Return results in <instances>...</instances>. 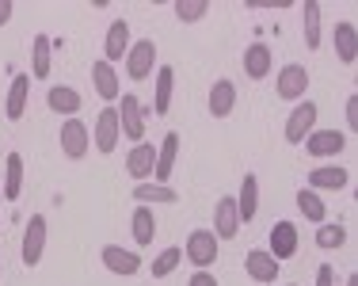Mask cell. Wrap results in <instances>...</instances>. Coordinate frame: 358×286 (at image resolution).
<instances>
[{
  "label": "cell",
  "instance_id": "6da1fadb",
  "mask_svg": "<svg viewBox=\"0 0 358 286\" xmlns=\"http://www.w3.org/2000/svg\"><path fill=\"white\" fill-rule=\"evenodd\" d=\"M46 237H50V222L46 214H31L23 225V245H20V259L23 267H38L46 256Z\"/></svg>",
  "mask_w": 358,
  "mask_h": 286
},
{
  "label": "cell",
  "instance_id": "8fae6325",
  "mask_svg": "<svg viewBox=\"0 0 358 286\" xmlns=\"http://www.w3.org/2000/svg\"><path fill=\"white\" fill-rule=\"evenodd\" d=\"M206 107H210L214 119H229V115L236 111V84L229 77H217L206 92Z\"/></svg>",
  "mask_w": 358,
  "mask_h": 286
},
{
  "label": "cell",
  "instance_id": "5b68a950",
  "mask_svg": "<svg viewBox=\"0 0 358 286\" xmlns=\"http://www.w3.org/2000/svg\"><path fill=\"white\" fill-rule=\"evenodd\" d=\"M183 256L191 259V267H199V271H210V267L217 264V237H214L210 229H191V233H187Z\"/></svg>",
  "mask_w": 358,
  "mask_h": 286
},
{
  "label": "cell",
  "instance_id": "2e32d148",
  "mask_svg": "<svg viewBox=\"0 0 358 286\" xmlns=\"http://www.w3.org/2000/svg\"><path fill=\"white\" fill-rule=\"evenodd\" d=\"M130 23L126 20H110L107 23V38H103V62L118 65L126 57V50H130Z\"/></svg>",
  "mask_w": 358,
  "mask_h": 286
},
{
  "label": "cell",
  "instance_id": "836d02e7",
  "mask_svg": "<svg viewBox=\"0 0 358 286\" xmlns=\"http://www.w3.org/2000/svg\"><path fill=\"white\" fill-rule=\"evenodd\" d=\"M172 12H176L179 23H199V20H206L210 4H206V0H176Z\"/></svg>",
  "mask_w": 358,
  "mask_h": 286
},
{
  "label": "cell",
  "instance_id": "4fadbf2b",
  "mask_svg": "<svg viewBox=\"0 0 358 286\" xmlns=\"http://www.w3.org/2000/svg\"><path fill=\"white\" fill-rule=\"evenodd\" d=\"M305 149H309V157H320V161H328V157H339L347 149V134L339 130H313L309 138L301 141Z\"/></svg>",
  "mask_w": 358,
  "mask_h": 286
},
{
  "label": "cell",
  "instance_id": "d6a6232c",
  "mask_svg": "<svg viewBox=\"0 0 358 286\" xmlns=\"http://www.w3.org/2000/svg\"><path fill=\"white\" fill-rule=\"evenodd\" d=\"M317 245H320L324 252L343 248V245H347V229H343L339 222H324V225H317Z\"/></svg>",
  "mask_w": 358,
  "mask_h": 286
},
{
  "label": "cell",
  "instance_id": "52a82bcc",
  "mask_svg": "<svg viewBox=\"0 0 358 286\" xmlns=\"http://www.w3.org/2000/svg\"><path fill=\"white\" fill-rule=\"evenodd\" d=\"M57 141H62V153L69 157V161H84L92 149V130L84 119H65L62 122V134H57Z\"/></svg>",
  "mask_w": 358,
  "mask_h": 286
},
{
  "label": "cell",
  "instance_id": "9c48e42d",
  "mask_svg": "<svg viewBox=\"0 0 358 286\" xmlns=\"http://www.w3.org/2000/svg\"><path fill=\"white\" fill-rule=\"evenodd\" d=\"M99 259H103V267L110 275H122V279H134V275L141 271V256L134 248H122V245H107L103 252H99Z\"/></svg>",
  "mask_w": 358,
  "mask_h": 286
},
{
  "label": "cell",
  "instance_id": "60d3db41",
  "mask_svg": "<svg viewBox=\"0 0 358 286\" xmlns=\"http://www.w3.org/2000/svg\"><path fill=\"white\" fill-rule=\"evenodd\" d=\"M0 203H4V195H0Z\"/></svg>",
  "mask_w": 358,
  "mask_h": 286
},
{
  "label": "cell",
  "instance_id": "e0dca14e",
  "mask_svg": "<svg viewBox=\"0 0 358 286\" xmlns=\"http://www.w3.org/2000/svg\"><path fill=\"white\" fill-rule=\"evenodd\" d=\"M46 107L54 115H69V119H76V115H80V107H84V96L76 88H69V84H50Z\"/></svg>",
  "mask_w": 358,
  "mask_h": 286
},
{
  "label": "cell",
  "instance_id": "ffe728a7",
  "mask_svg": "<svg viewBox=\"0 0 358 286\" xmlns=\"http://www.w3.org/2000/svg\"><path fill=\"white\" fill-rule=\"evenodd\" d=\"M244 271H248V279H255V283H275L278 279V259L271 256L267 248H252L248 256H244Z\"/></svg>",
  "mask_w": 358,
  "mask_h": 286
},
{
  "label": "cell",
  "instance_id": "f546056e",
  "mask_svg": "<svg viewBox=\"0 0 358 286\" xmlns=\"http://www.w3.org/2000/svg\"><path fill=\"white\" fill-rule=\"evenodd\" d=\"M294 203H297V210H301V217H309L313 225H324V222H328V203H324L317 191L301 187V191H297Z\"/></svg>",
  "mask_w": 358,
  "mask_h": 286
},
{
  "label": "cell",
  "instance_id": "5bb4252c",
  "mask_svg": "<svg viewBox=\"0 0 358 286\" xmlns=\"http://www.w3.org/2000/svg\"><path fill=\"white\" fill-rule=\"evenodd\" d=\"M152 168H157V145L141 141V145H134L130 153H126V176H130L134 183L152 180Z\"/></svg>",
  "mask_w": 358,
  "mask_h": 286
},
{
  "label": "cell",
  "instance_id": "277c9868",
  "mask_svg": "<svg viewBox=\"0 0 358 286\" xmlns=\"http://www.w3.org/2000/svg\"><path fill=\"white\" fill-rule=\"evenodd\" d=\"M275 92L278 99H289V103H301L309 96V69L301 62H289L278 69V80H275Z\"/></svg>",
  "mask_w": 358,
  "mask_h": 286
},
{
  "label": "cell",
  "instance_id": "d6986e66",
  "mask_svg": "<svg viewBox=\"0 0 358 286\" xmlns=\"http://www.w3.org/2000/svg\"><path fill=\"white\" fill-rule=\"evenodd\" d=\"M27 96H31V77H27V73L12 77L8 96H4V119L8 122H20L23 119V111H27Z\"/></svg>",
  "mask_w": 358,
  "mask_h": 286
},
{
  "label": "cell",
  "instance_id": "f1b7e54d",
  "mask_svg": "<svg viewBox=\"0 0 358 286\" xmlns=\"http://www.w3.org/2000/svg\"><path fill=\"white\" fill-rule=\"evenodd\" d=\"M172 88H176V69L172 65H160L157 69V96H152V111L157 115L172 111Z\"/></svg>",
  "mask_w": 358,
  "mask_h": 286
},
{
  "label": "cell",
  "instance_id": "d4e9b609",
  "mask_svg": "<svg viewBox=\"0 0 358 286\" xmlns=\"http://www.w3.org/2000/svg\"><path fill=\"white\" fill-rule=\"evenodd\" d=\"M336 57L343 65H355L358 62V27H355V20L336 23Z\"/></svg>",
  "mask_w": 358,
  "mask_h": 286
},
{
  "label": "cell",
  "instance_id": "83f0119b",
  "mask_svg": "<svg viewBox=\"0 0 358 286\" xmlns=\"http://www.w3.org/2000/svg\"><path fill=\"white\" fill-rule=\"evenodd\" d=\"M50 65H54V38L35 35V42H31V69H35L38 80L50 77Z\"/></svg>",
  "mask_w": 358,
  "mask_h": 286
},
{
  "label": "cell",
  "instance_id": "9a60e30c",
  "mask_svg": "<svg viewBox=\"0 0 358 286\" xmlns=\"http://www.w3.org/2000/svg\"><path fill=\"white\" fill-rule=\"evenodd\" d=\"M271 256L278 259V264H282V259H289V256H297V245H301V241H297V225L294 222H275L271 225Z\"/></svg>",
  "mask_w": 358,
  "mask_h": 286
},
{
  "label": "cell",
  "instance_id": "30bf717a",
  "mask_svg": "<svg viewBox=\"0 0 358 286\" xmlns=\"http://www.w3.org/2000/svg\"><path fill=\"white\" fill-rule=\"evenodd\" d=\"M92 84H96L99 99H107V107L118 103V96H122V80H118V69L110 62H92Z\"/></svg>",
  "mask_w": 358,
  "mask_h": 286
},
{
  "label": "cell",
  "instance_id": "4316f807",
  "mask_svg": "<svg viewBox=\"0 0 358 286\" xmlns=\"http://www.w3.org/2000/svg\"><path fill=\"white\" fill-rule=\"evenodd\" d=\"M23 191V157L20 153H8L4 157V183H0V195L8 199V203H15Z\"/></svg>",
  "mask_w": 358,
  "mask_h": 286
},
{
  "label": "cell",
  "instance_id": "44dd1931",
  "mask_svg": "<svg viewBox=\"0 0 358 286\" xmlns=\"http://www.w3.org/2000/svg\"><path fill=\"white\" fill-rule=\"evenodd\" d=\"M347 183H351V172L339 164H320L309 172V191H317V195L320 191H343Z\"/></svg>",
  "mask_w": 358,
  "mask_h": 286
},
{
  "label": "cell",
  "instance_id": "ba28073f",
  "mask_svg": "<svg viewBox=\"0 0 358 286\" xmlns=\"http://www.w3.org/2000/svg\"><path fill=\"white\" fill-rule=\"evenodd\" d=\"M92 141H96L99 153H115L118 141H122V126H118V107H103V111L96 115V134H92Z\"/></svg>",
  "mask_w": 358,
  "mask_h": 286
},
{
  "label": "cell",
  "instance_id": "ab89813d",
  "mask_svg": "<svg viewBox=\"0 0 358 286\" xmlns=\"http://www.w3.org/2000/svg\"><path fill=\"white\" fill-rule=\"evenodd\" d=\"M0 275H4V259H0Z\"/></svg>",
  "mask_w": 358,
  "mask_h": 286
},
{
  "label": "cell",
  "instance_id": "7c38bea8",
  "mask_svg": "<svg viewBox=\"0 0 358 286\" xmlns=\"http://www.w3.org/2000/svg\"><path fill=\"white\" fill-rule=\"evenodd\" d=\"M214 233L217 241H233L241 233V214H236V199L233 195H221L217 206H214Z\"/></svg>",
  "mask_w": 358,
  "mask_h": 286
},
{
  "label": "cell",
  "instance_id": "484cf974",
  "mask_svg": "<svg viewBox=\"0 0 358 286\" xmlns=\"http://www.w3.org/2000/svg\"><path fill=\"white\" fill-rule=\"evenodd\" d=\"M130 233H134V245L145 248L157 241V214H152V206H138L130 217Z\"/></svg>",
  "mask_w": 358,
  "mask_h": 286
},
{
  "label": "cell",
  "instance_id": "d590c367",
  "mask_svg": "<svg viewBox=\"0 0 358 286\" xmlns=\"http://www.w3.org/2000/svg\"><path fill=\"white\" fill-rule=\"evenodd\" d=\"M187 286H221V283H217V275H210V271H194L191 279H187Z\"/></svg>",
  "mask_w": 358,
  "mask_h": 286
},
{
  "label": "cell",
  "instance_id": "f35d334b",
  "mask_svg": "<svg viewBox=\"0 0 358 286\" xmlns=\"http://www.w3.org/2000/svg\"><path fill=\"white\" fill-rule=\"evenodd\" d=\"M343 286H358V275H347V283Z\"/></svg>",
  "mask_w": 358,
  "mask_h": 286
},
{
  "label": "cell",
  "instance_id": "b9f144b4",
  "mask_svg": "<svg viewBox=\"0 0 358 286\" xmlns=\"http://www.w3.org/2000/svg\"><path fill=\"white\" fill-rule=\"evenodd\" d=\"M289 286H297V283H289Z\"/></svg>",
  "mask_w": 358,
  "mask_h": 286
},
{
  "label": "cell",
  "instance_id": "8992f818",
  "mask_svg": "<svg viewBox=\"0 0 358 286\" xmlns=\"http://www.w3.org/2000/svg\"><path fill=\"white\" fill-rule=\"evenodd\" d=\"M317 115H320V107L313 103V99L294 103V111L286 115V141H289V145H301V141L317 130Z\"/></svg>",
  "mask_w": 358,
  "mask_h": 286
},
{
  "label": "cell",
  "instance_id": "e575fe53",
  "mask_svg": "<svg viewBox=\"0 0 358 286\" xmlns=\"http://www.w3.org/2000/svg\"><path fill=\"white\" fill-rule=\"evenodd\" d=\"M313 286H336V267H331V264H320V267H317V283H313Z\"/></svg>",
  "mask_w": 358,
  "mask_h": 286
},
{
  "label": "cell",
  "instance_id": "7402d4cb",
  "mask_svg": "<svg viewBox=\"0 0 358 286\" xmlns=\"http://www.w3.org/2000/svg\"><path fill=\"white\" fill-rule=\"evenodd\" d=\"M236 214H241V225L244 222H255V214H259V176L248 172L241 180V191H236Z\"/></svg>",
  "mask_w": 358,
  "mask_h": 286
},
{
  "label": "cell",
  "instance_id": "603a6c76",
  "mask_svg": "<svg viewBox=\"0 0 358 286\" xmlns=\"http://www.w3.org/2000/svg\"><path fill=\"white\" fill-rule=\"evenodd\" d=\"M134 199H138L141 206H172V203H179V191L172 183L145 180V183H134Z\"/></svg>",
  "mask_w": 358,
  "mask_h": 286
},
{
  "label": "cell",
  "instance_id": "74e56055",
  "mask_svg": "<svg viewBox=\"0 0 358 286\" xmlns=\"http://www.w3.org/2000/svg\"><path fill=\"white\" fill-rule=\"evenodd\" d=\"M12 12H15V4H12V0H0V27H8Z\"/></svg>",
  "mask_w": 358,
  "mask_h": 286
},
{
  "label": "cell",
  "instance_id": "1f68e13d",
  "mask_svg": "<svg viewBox=\"0 0 358 286\" xmlns=\"http://www.w3.org/2000/svg\"><path fill=\"white\" fill-rule=\"evenodd\" d=\"M301 15H305V46L317 50L320 46V4H317V0L301 4Z\"/></svg>",
  "mask_w": 358,
  "mask_h": 286
},
{
  "label": "cell",
  "instance_id": "ac0fdd59",
  "mask_svg": "<svg viewBox=\"0 0 358 286\" xmlns=\"http://www.w3.org/2000/svg\"><path fill=\"white\" fill-rule=\"evenodd\" d=\"M176 161H179V134L168 130L164 141L157 145V168H152V183H168V180H172Z\"/></svg>",
  "mask_w": 358,
  "mask_h": 286
},
{
  "label": "cell",
  "instance_id": "cb8c5ba5",
  "mask_svg": "<svg viewBox=\"0 0 358 286\" xmlns=\"http://www.w3.org/2000/svg\"><path fill=\"white\" fill-rule=\"evenodd\" d=\"M241 65H244V73H248L252 80H267V77H271V65H275L271 46H267V42H252V46L244 50Z\"/></svg>",
  "mask_w": 358,
  "mask_h": 286
},
{
  "label": "cell",
  "instance_id": "7a4b0ae2",
  "mask_svg": "<svg viewBox=\"0 0 358 286\" xmlns=\"http://www.w3.org/2000/svg\"><path fill=\"white\" fill-rule=\"evenodd\" d=\"M126 77L130 80H149L152 73H157V42L152 38H138L130 42V50H126Z\"/></svg>",
  "mask_w": 358,
  "mask_h": 286
},
{
  "label": "cell",
  "instance_id": "8d00e7d4",
  "mask_svg": "<svg viewBox=\"0 0 358 286\" xmlns=\"http://www.w3.org/2000/svg\"><path fill=\"white\" fill-rule=\"evenodd\" d=\"M347 130H358V96H347Z\"/></svg>",
  "mask_w": 358,
  "mask_h": 286
},
{
  "label": "cell",
  "instance_id": "4dcf8cb0",
  "mask_svg": "<svg viewBox=\"0 0 358 286\" xmlns=\"http://www.w3.org/2000/svg\"><path fill=\"white\" fill-rule=\"evenodd\" d=\"M179 264H183V248L172 245V248H164V252H160V256L149 264V275H152V279H168V275H172Z\"/></svg>",
  "mask_w": 358,
  "mask_h": 286
},
{
  "label": "cell",
  "instance_id": "3957f363",
  "mask_svg": "<svg viewBox=\"0 0 358 286\" xmlns=\"http://www.w3.org/2000/svg\"><path fill=\"white\" fill-rule=\"evenodd\" d=\"M118 126H122V138H130L134 145H141L145 141V107L138 96H130V92H122L118 96Z\"/></svg>",
  "mask_w": 358,
  "mask_h": 286
}]
</instances>
